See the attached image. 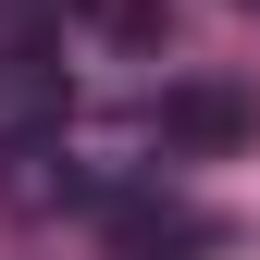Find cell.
<instances>
[{
  "instance_id": "1",
  "label": "cell",
  "mask_w": 260,
  "mask_h": 260,
  "mask_svg": "<svg viewBox=\"0 0 260 260\" xmlns=\"http://www.w3.org/2000/svg\"><path fill=\"white\" fill-rule=\"evenodd\" d=\"M100 236H112V260H211V223L186 211V199H161V186L112 199V211H100Z\"/></svg>"
}]
</instances>
